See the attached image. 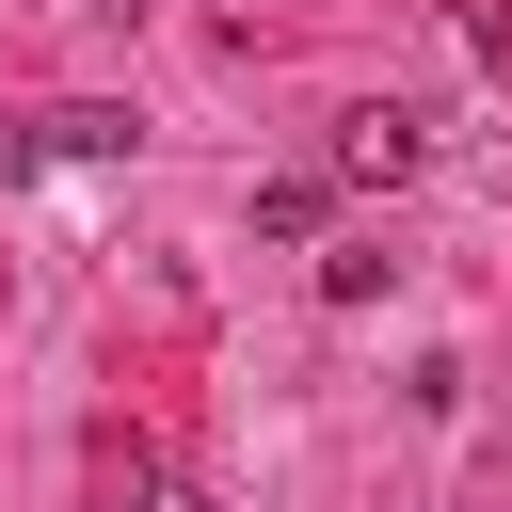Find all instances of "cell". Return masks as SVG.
Here are the masks:
<instances>
[{
    "label": "cell",
    "mask_w": 512,
    "mask_h": 512,
    "mask_svg": "<svg viewBox=\"0 0 512 512\" xmlns=\"http://www.w3.org/2000/svg\"><path fill=\"white\" fill-rule=\"evenodd\" d=\"M416 160H432V112H400V96H368V112L336 128V176H352V192H400Z\"/></svg>",
    "instance_id": "1"
},
{
    "label": "cell",
    "mask_w": 512,
    "mask_h": 512,
    "mask_svg": "<svg viewBox=\"0 0 512 512\" xmlns=\"http://www.w3.org/2000/svg\"><path fill=\"white\" fill-rule=\"evenodd\" d=\"M256 240H320L336 256V176H256Z\"/></svg>",
    "instance_id": "2"
},
{
    "label": "cell",
    "mask_w": 512,
    "mask_h": 512,
    "mask_svg": "<svg viewBox=\"0 0 512 512\" xmlns=\"http://www.w3.org/2000/svg\"><path fill=\"white\" fill-rule=\"evenodd\" d=\"M368 288H400V256H384V240H336V256H320V304H368Z\"/></svg>",
    "instance_id": "3"
},
{
    "label": "cell",
    "mask_w": 512,
    "mask_h": 512,
    "mask_svg": "<svg viewBox=\"0 0 512 512\" xmlns=\"http://www.w3.org/2000/svg\"><path fill=\"white\" fill-rule=\"evenodd\" d=\"M112 512H208V480H176V464H128V480H112Z\"/></svg>",
    "instance_id": "4"
},
{
    "label": "cell",
    "mask_w": 512,
    "mask_h": 512,
    "mask_svg": "<svg viewBox=\"0 0 512 512\" xmlns=\"http://www.w3.org/2000/svg\"><path fill=\"white\" fill-rule=\"evenodd\" d=\"M64 16H128V0H64Z\"/></svg>",
    "instance_id": "5"
}]
</instances>
